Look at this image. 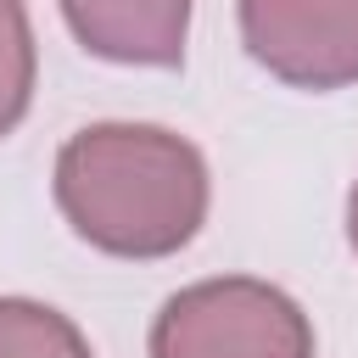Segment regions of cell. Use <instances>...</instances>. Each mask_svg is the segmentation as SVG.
Instances as JSON below:
<instances>
[{
    "label": "cell",
    "instance_id": "4",
    "mask_svg": "<svg viewBox=\"0 0 358 358\" xmlns=\"http://www.w3.org/2000/svg\"><path fill=\"white\" fill-rule=\"evenodd\" d=\"M67 34L117 67H179L196 0H56Z\"/></svg>",
    "mask_w": 358,
    "mask_h": 358
},
{
    "label": "cell",
    "instance_id": "5",
    "mask_svg": "<svg viewBox=\"0 0 358 358\" xmlns=\"http://www.w3.org/2000/svg\"><path fill=\"white\" fill-rule=\"evenodd\" d=\"M0 358H95L84 330L34 296H0Z\"/></svg>",
    "mask_w": 358,
    "mask_h": 358
},
{
    "label": "cell",
    "instance_id": "3",
    "mask_svg": "<svg viewBox=\"0 0 358 358\" xmlns=\"http://www.w3.org/2000/svg\"><path fill=\"white\" fill-rule=\"evenodd\" d=\"M246 56L291 90L358 84V0H235Z\"/></svg>",
    "mask_w": 358,
    "mask_h": 358
},
{
    "label": "cell",
    "instance_id": "2",
    "mask_svg": "<svg viewBox=\"0 0 358 358\" xmlns=\"http://www.w3.org/2000/svg\"><path fill=\"white\" fill-rule=\"evenodd\" d=\"M151 358H313L302 302L252 274H218L173 291L145 336Z\"/></svg>",
    "mask_w": 358,
    "mask_h": 358
},
{
    "label": "cell",
    "instance_id": "1",
    "mask_svg": "<svg viewBox=\"0 0 358 358\" xmlns=\"http://www.w3.org/2000/svg\"><path fill=\"white\" fill-rule=\"evenodd\" d=\"M67 229L129 263L173 257L207 224V157L162 123H90L62 140L50 173Z\"/></svg>",
    "mask_w": 358,
    "mask_h": 358
},
{
    "label": "cell",
    "instance_id": "7",
    "mask_svg": "<svg viewBox=\"0 0 358 358\" xmlns=\"http://www.w3.org/2000/svg\"><path fill=\"white\" fill-rule=\"evenodd\" d=\"M347 246H352V257H358V185L347 190Z\"/></svg>",
    "mask_w": 358,
    "mask_h": 358
},
{
    "label": "cell",
    "instance_id": "6",
    "mask_svg": "<svg viewBox=\"0 0 358 358\" xmlns=\"http://www.w3.org/2000/svg\"><path fill=\"white\" fill-rule=\"evenodd\" d=\"M39 84V45L22 0H0V140L28 117Z\"/></svg>",
    "mask_w": 358,
    "mask_h": 358
}]
</instances>
